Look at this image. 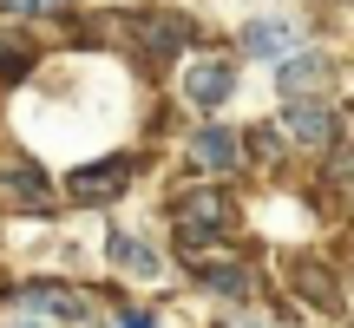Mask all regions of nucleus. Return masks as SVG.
Segmentation results:
<instances>
[{
	"mask_svg": "<svg viewBox=\"0 0 354 328\" xmlns=\"http://www.w3.org/2000/svg\"><path fill=\"white\" fill-rule=\"evenodd\" d=\"M216 328H269V322H250V316H230V322H216Z\"/></svg>",
	"mask_w": 354,
	"mask_h": 328,
	"instance_id": "f3484780",
	"label": "nucleus"
},
{
	"mask_svg": "<svg viewBox=\"0 0 354 328\" xmlns=\"http://www.w3.org/2000/svg\"><path fill=\"white\" fill-rule=\"evenodd\" d=\"M243 53H256V60H282V53H295V26L289 20H250V26H243Z\"/></svg>",
	"mask_w": 354,
	"mask_h": 328,
	"instance_id": "1a4fd4ad",
	"label": "nucleus"
},
{
	"mask_svg": "<svg viewBox=\"0 0 354 328\" xmlns=\"http://www.w3.org/2000/svg\"><path fill=\"white\" fill-rule=\"evenodd\" d=\"M197 282L203 289H216V295H230V302H243V295H256V269H243V263H203L197 269Z\"/></svg>",
	"mask_w": 354,
	"mask_h": 328,
	"instance_id": "9d476101",
	"label": "nucleus"
},
{
	"mask_svg": "<svg viewBox=\"0 0 354 328\" xmlns=\"http://www.w3.org/2000/svg\"><path fill=\"white\" fill-rule=\"evenodd\" d=\"M190 158H197V171L223 177V171H236V158H243V138H236L230 125H203L197 138H190Z\"/></svg>",
	"mask_w": 354,
	"mask_h": 328,
	"instance_id": "0eeeda50",
	"label": "nucleus"
},
{
	"mask_svg": "<svg viewBox=\"0 0 354 328\" xmlns=\"http://www.w3.org/2000/svg\"><path fill=\"white\" fill-rule=\"evenodd\" d=\"M0 328H53V322H39L33 309H20V302H7V316H0Z\"/></svg>",
	"mask_w": 354,
	"mask_h": 328,
	"instance_id": "4468645a",
	"label": "nucleus"
},
{
	"mask_svg": "<svg viewBox=\"0 0 354 328\" xmlns=\"http://www.w3.org/2000/svg\"><path fill=\"white\" fill-rule=\"evenodd\" d=\"M13 302L33 309V316L53 322V328H86V316H92V295L73 289V282H20V289H13Z\"/></svg>",
	"mask_w": 354,
	"mask_h": 328,
	"instance_id": "f257e3e1",
	"label": "nucleus"
},
{
	"mask_svg": "<svg viewBox=\"0 0 354 328\" xmlns=\"http://www.w3.org/2000/svg\"><path fill=\"white\" fill-rule=\"evenodd\" d=\"M125 184H131V158L86 164V171H73V203H112Z\"/></svg>",
	"mask_w": 354,
	"mask_h": 328,
	"instance_id": "39448f33",
	"label": "nucleus"
},
{
	"mask_svg": "<svg viewBox=\"0 0 354 328\" xmlns=\"http://www.w3.org/2000/svg\"><path fill=\"white\" fill-rule=\"evenodd\" d=\"M282 138L302 145V152H328V145H335V112L322 99H289V112H282Z\"/></svg>",
	"mask_w": 354,
	"mask_h": 328,
	"instance_id": "f03ea898",
	"label": "nucleus"
},
{
	"mask_svg": "<svg viewBox=\"0 0 354 328\" xmlns=\"http://www.w3.org/2000/svg\"><path fill=\"white\" fill-rule=\"evenodd\" d=\"M66 7V0H0V13H53Z\"/></svg>",
	"mask_w": 354,
	"mask_h": 328,
	"instance_id": "2eb2a0df",
	"label": "nucleus"
},
{
	"mask_svg": "<svg viewBox=\"0 0 354 328\" xmlns=\"http://www.w3.org/2000/svg\"><path fill=\"white\" fill-rule=\"evenodd\" d=\"M328 79V53H315V46H295V53H282L276 60V86H282V99H315V86Z\"/></svg>",
	"mask_w": 354,
	"mask_h": 328,
	"instance_id": "20e7f679",
	"label": "nucleus"
},
{
	"mask_svg": "<svg viewBox=\"0 0 354 328\" xmlns=\"http://www.w3.org/2000/svg\"><path fill=\"white\" fill-rule=\"evenodd\" d=\"M138 39H145L151 53H177V46L190 39V26L177 20V13H138Z\"/></svg>",
	"mask_w": 354,
	"mask_h": 328,
	"instance_id": "9b49d317",
	"label": "nucleus"
},
{
	"mask_svg": "<svg viewBox=\"0 0 354 328\" xmlns=\"http://www.w3.org/2000/svg\"><path fill=\"white\" fill-rule=\"evenodd\" d=\"M118 328H158L151 316H118Z\"/></svg>",
	"mask_w": 354,
	"mask_h": 328,
	"instance_id": "dca6fc26",
	"label": "nucleus"
},
{
	"mask_svg": "<svg viewBox=\"0 0 354 328\" xmlns=\"http://www.w3.org/2000/svg\"><path fill=\"white\" fill-rule=\"evenodd\" d=\"M0 184H7V190H20L26 203H46V197H53V184H46L39 171H26V164H13V171H0Z\"/></svg>",
	"mask_w": 354,
	"mask_h": 328,
	"instance_id": "ddd939ff",
	"label": "nucleus"
},
{
	"mask_svg": "<svg viewBox=\"0 0 354 328\" xmlns=\"http://www.w3.org/2000/svg\"><path fill=\"white\" fill-rule=\"evenodd\" d=\"M105 256H112V269H125V276H145V282H151L158 269H165V256H158L151 243L125 237V230H112V243H105Z\"/></svg>",
	"mask_w": 354,
	"mask_h": 328,
	"instance_id": "6e6552de",
	"label": "nucleus"
},
{
	"mask_svg": "<svg viewBox=\"0 0 354 328\" xmlns=\"http://www.w3.org/2000/svg\"><path fill=\"white\" fill-rule=\"evenodd\" d=\"M295 295H308L315 309H335V302H342V295H335V282L322 276V263H302V269H295Z\"/></svg>",
	"mask_w": 354,
	"mask_h": 328,
	"instance_id": "f8f14e48",
	"label": "nucleus"
},
{
	"mask_svg": "<svg viewBox=\"0 0 354 328\" xmlns=\"http://www.w3.org/2000/svg\"><path fill=\"white\" fill-rule=\"evenodd\" d=\"M230 92H236V66H230V60H197V66L184 73V99L203 105V112H210V105H223Z\"/></svg>",
	"mask_w": 354,
	"mask_h": 328,
	"instance_id": "423d86ee",
	"label": "nucleus"
},
{
	"mask_svg": "<svg viewBox=\"0 0 354 328\" xmlns=\"http://www.w3.org/2000/svg\"><path fill=\"white\" fill-rule=\"evenodd\" d=\"M171 217H177V230H223L230 224V190L190 184V190H177V197H171Z\"/></svg>",
	"mask_w": 354,
	"mask_h": 328,
	"instance_id": "7ed1b4c3",
	"label": "nucleus"
},
{
	"mask_svg": "<svg viewBox=\"0 0 354 328\" xmlns=\"http://www.w3.org/2000/svg\"><path fill=\"white\" fill-rule=\"evenodd\" d=\"M342 177H348V184H354V152H348V164H342Z\"/></svg>",
	"mask_w": 354,
	"mask_h": 328,
	"instance_id": "a211bd4d",
	"label": "nucleus"
}]
</instances>
